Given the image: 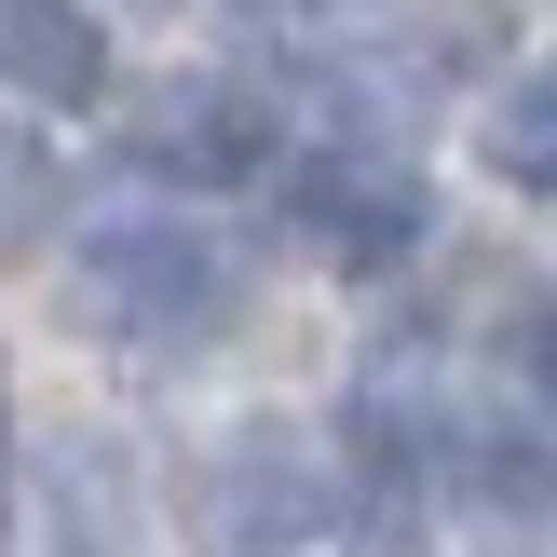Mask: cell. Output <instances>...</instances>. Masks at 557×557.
Instances as JSON below:
<instances>
[{"instance_id":"1","label":"cell","mask_w":557,"mask_h":557,"mask_svg":"<svg viewBox=\"0 0 557 557\" xmlns=\"http://www.w3.org/2000/svg\"><path fill=\"white\" fill-rule=\"evenodd\" d=\"M232 299H245L232 245L190 232V218H109V232L82 245V272H69V313L109 326V341H150V354L218 341V326H232Z\"/></svg>"},{"instance_id":"2","label":"cell","mask_w":557,"mask_h":557,"mask_svg":"<svg viewBox=\"0 0 557 557\" xmlns=\"http://www.w3.org/2000/svg\"><path fill=\"white\" fill-rule=\"evenodd\" d=\"M326 517H341L326 462L299 435H272V422L190 462V544L205 557H299V544H326Z\"/></svg>"},{"instance_id":"3","label":"cell","mask_w":557,"mask_h":557,"mask_svg":"<svg viewBox=\"0 0 557 557\" xmlns=\"http://www.w3.org/2000/svg\"><path fill=\"white\" fill-rule=\"evenodd\" d=\"M286 218L341 272H395L408 245H422V177H408V163H368V150H313L286 177Z\"/></svg>"},{"instance_id":"4","label":"cell","mask_w":557,"mask_h":557,"mask_svg":"<svg viewBox=\"0 0 557 557\" xmlns=\"http://www.w3.org/2000/svg\"><path fill=\"white\" fill-rule=\"evenodd\" d=\"M136 163L150 177H190V190H232L272 163V109L245 96V82H163L150 109H136Z\"/></svg>"},{"instance_id":"5","label":"cell","mask_w":557,"mask_h":557,"mask_svg":"<svg viewBox=\"0 0 557 557\" xmlns=\"http://www.w3.org/2000/svg\"><path fill=\"white\" fill-rule=\"evenodd\" d=\"M0 82L27 109H96L109 96V27L82 0H0Z\"/></svg>"},{"instance_id":"6","label":"cell","mask_w":557,"mask_h":557,"mask_svg":"<svg viewBox=\"0 0 557 557\" xmlns=\"http://www.w3.org/2000/svg\"><path fill=\"white\" fill-rule=\"evenodd\" d=\"M41 517H54L69 557H123V531H136L123 449H109V435H54V449H41Z\"/></svg>"},{"instance_id":"7","label":"cell","mask_w":557,"mask_h":557,"mask_svg":"<svg viewBox=\"0 0 557 557\" xmlns=\"http://www.w3.org/2000/svg\"><path fill=\"white\" fill-rule=\"evenodd\" d=\"M449 476H462V504L504 517V531H544V517H557V449L517 435V422H476V435L449 449Z\"/></svg>"},{"instance_id":"8","label":"cell","mask_w":557,"mask_h":557,"mask_svg":"<svg viewBox=\"0 0 557 557\" xmlns=\"http://www.w3.org/2000/svg\"><path fill=\"white\" fill-rule=\"evenodd\" d=\"M54 218H69V163H54L27 123H0V272H14V259H41V245H54Z\"/></svg>"},{"instance_id":"9","label":"cell","mask_w":557,"mask_h":557,"mask_svg":"<svg viewBox=\"0 0 557 557\" xmlns=\"http://www.w3.org/2000/svg\"><path fill=\"white\" fill-rule=\"evenodd\" d=\"M490 177L557 190V69H531V82H504V96H490Z\"/></svg>"},{"instance_id":"10","label":"cell","mask_w":557,"mask_h":557,"mask_svg":"<svg viewBox=\"0 0 557 557\" xmlns=\"http://www.w3.org/2000/svg\"><path fill=\"white\" fill-rule=\"evenodd\" d=\"M531 395L557 408V299H544V313H531Z\"/></svg>"},{"instance_id":"11","label":"cell","mask_w":557,"mask_h":557,"mask_svg":"<svg viewBox=\"0 0 557 557\" xmlns=\"http://www.w3.org/2000/svg\"><path fill=\"white\" fill-rule=\"evenodd\" d=\"M286 14H341V0H286Z\"/></svg>"}]
</instances>
